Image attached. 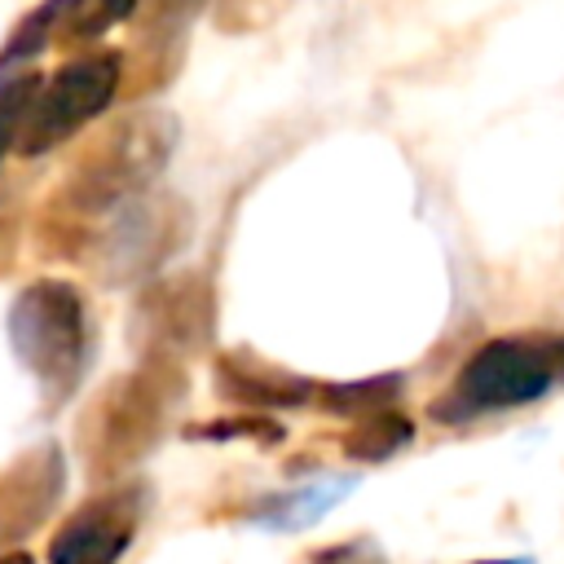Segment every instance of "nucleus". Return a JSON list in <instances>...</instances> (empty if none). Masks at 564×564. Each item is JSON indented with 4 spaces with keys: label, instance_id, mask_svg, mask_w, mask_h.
I'll return each instance as SVG.
<instances>
[{
    "label": "nucleus",
    "instance_id": "423d86ee",
    "mask_svg": "<svg viewBox=\"0 0 564 564\" xmlns=\"http://www.w3.org/2000/svg\"><path fill=\"white\" fill-rule=\"evenodd\" d=\"M207 330H212V300L198 278H172L154 286L137 308V335L141 344L150 339L154 357L189 352L207 339Z\"/></svg>",
    "mask_w": 564,
    "mask_h": 564
},
{
    "label": "nucleus",
    "instance_id": "1a4fd4ad",
    "mask_svg": "<svg viewBox=\"0 0 564 564\" xmlns=\"http://www.w3.org/2000/svg\"><path fill=\"white\" fill-rule=\"evenodd\" d=\"M225 370H229L225 375V388H234L251 405H291V401H300L308 392L304 379H286L282 370H269V366H264V375H247L238 366H225Z\"/></svg>",
    "mask_w": 564,
    "mask_h": 564
},
{
    "label": "nucleus",
    "instance_id": "f03ea898",
    "mask_svg": "<svg viewBox=\"0 0 564 564\" xmlns=\"http://www.w3.org/2000/svg\"><path fill=\"white\" fill-rule=\"evenodd\" d=\"M119 88V62L110 53H84L62 62L48 79L35 84L31 106L18 128V154L35 159L66 137H75L88 119H97Z\"/></svg>",
    "mask_w": 564,
    "mask_h": 564
},
{
    "label": "nucleus",
    "instance_id": "39448f33",
    "mask_svg": "<svg viewBox=\"0 0 564 564\" xmlns=\"http://www.w3.org/2000/svg\"><path fill=\"white\" fill-rule=\"evenodd\" d=\"M97 405H101L97 410V436L84 441V449H93V463L119 467V463H132L137 454H145L154 423L163 419L159 392L145 379H128V383L119 379L106 388V397Z\"/></svg>",
    "mask_w": 564,
    "mask_h": 564
},
{
    "label": "nucleus",
    "instance_id": "9d476101",
    "mask_svg": "<svg viewBox=\"0 0 564 564\" xmlns=\"http://www.w3.org/2000/svg\"><path fill=\"white\" fill-rule=\"evenodd\" d=\"M405 441H410V423L397 419V414H388V410H379V414H370V423L348 441V449H352L357 458H383V454H392V449L405 445Z\"/></svg>",
    "mask_w": 564,
    "mask_h": 564
},
{
    "label": "nucleus",
    "instance_id": "f8f14e48",
    "mask_svg": "<svg viewBox=\"0 0 564 564\" xmlns=\"http://www.w3.org/2000/svg\"><path fill=\"white\" fill-rule=\"evenodd\" d=\"M0 564H31V555L26 551H9V555H0Z\"/></svg>",
    "mask_w": 564,
    "mask_h": 564
},
{
    "label": "nucleus",
    "instance_id": "7ed1b4c3",
    "mask_svg": "<svg viewBox=\"0 0 564 564\" xmlns=\"http://www.w3.org/2000/svg\"><path fill=\"white\" fill-rule=\"evenodd\" d=\"M551 352L533 339H494L485 344L454 379L449 397L436 401V414L467 419L507 405H529L551 388Z\"/></svg>",
    "mask_w": 564,
    "mask_h": 564
},
{
    "label": "nucleus",
    "instance_id": "f257e3e1",
    "mask_svg": "<svg viewBox=\"0 0 564 564\" xmlns=\"http://www.w3.org/2000/svg\"><path fill=\"white\" fill-rule=\"evenodd\" d=\"M9 339L44 401L70 397L88 357V317L79 291L57 278L31 282L9 308Z\"/></svg>",
    "mask_w": 564,
    "mask_h": 564
},
{
    "label": "nucleus",
    "instance_id": "0eeeda50",
    "mask_svg": "<svg viewBox=\"0 0 564 564\" xmlns=\"http://www.w3.org/2000/svg\"><path fill=\"white\" fill-rule=\"evenodd\" d=\"M62 494V463L57 449H35L26 454L13 471L0 476V538L26 533L48 502Z\"/></svg>",
    "mask_w": 564,
    "mask_h": 564
},
{
    "label": "nucleus",
    "instance_id": "4468645a",
    "mask_svg": "<svg viewBox=\"0 0 564 564\" xmlns=\"http://www.w3.org/2000/svg\"><path fill=\"white\" fill-rule=\"evenodd\" d=\"M480 564H524V560H480Z\"/></svg>",
    "mask_w": 564,
    "mask_h": 564
},
{
    "label": "nucleus",
    "instance_id": "9b49d317",
    "mask_svg": "<svg viewBox=\"0 0 564 564\" xmlns=\"http://www.w3.org/2000/svg\"><path fill=\"white\" fill-rule=\"evenodd\" d=\"M40 79L22 75V79H0V159L9 145H18V128H22V115L31 106V93H35Z\"/></svg>",
    "mask_w": 564,
    "mask_h": 564
},
{
    "label": "nucleus",
    "instance_id": "ddd939ff",
    "mask_svg": "<svg viewBox=\"0 0 564 564\" xmlns=\"http://www.w3.org/2000/svg\"><path fill=\"white\" fill-rule=\"evenodd\" d=\"M4 260H9V234H4V225H0V269H4Z\"/></svg>",
    "mask_w": 564,
    "mask_h": 564
},
{
    "label": "nucleus",
    "instance_id": "20e7f679",
    "mask_svg": "<svg viewBox=\"0 0 564 564\" xmlns=\"http://www.w3.org/2000/svg\"><path fill=\"white\" fill-rule=\"evenodd\" d=\"M141 520V494L137 489H115L79 507L48 546V564H115Z\"/></svg>",
    "mask_w": 564,
    "mask_h": 564
},
{
    "label": "nucleus",
    "instance_id": "6e6552de",
    "mask_svg": "<svg viewBox=\"0 0 564 564\" xmlns=\"http://www.w3.org/2000/svg\"><path fill=\"white\" fill-rule=\"evenodd\" d=\"M348 489H352V476H344V480H308V485H300V489H291V494H282V498H269V502L260 507V520H264L269 529H308V524H317Z\"/></svg>",
    "mask_w": 564,
    "mask_h": 564
}]
</instances>
